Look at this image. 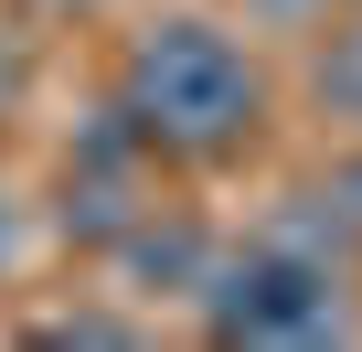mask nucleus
I'll return each instance as SVG.
<instances>
[{"label": "nucleus", "mask_w": 362, "mask_h": 352, "mask_svg": "<svg viewBox=\"0 0 362 352\" xmlns=\"http://www.w3.org/2000/svg\"><path fill=\"white\" fill-rule=\"evenodd\" d=\"M203 331L214 341H330L341 331V267L309 256V246H245L203 278Z\"/></svg>", "instance_id": "f03ea898"}, {"label": "nucleus", "mask_w": 362, "mask_h": 352, "mask_svg": "<svg viewBox=\"0 0 362 352\" xmlns=\"http://www.w3.org/2000/svg\"><path fill=\"white\" fill-rule=\"evenodd\" d=\"M117 118L149 139V160H235L267 128V75L224 22H160L117 64Z\"/></svg>", "instance_id": "f257e3e1"}, {"label": "nucleus", "mask_w": 362, "mask_h": 352, "mask_svg": "<svg viewBox=\"0 0 362 352\" xmlns=\"http://www.w3.org/2000/svg\"><path fill=\"white\" fill-rule=\"evenodd\" d=\"M54 11H107V0H54Z\"/></svg>", "instance_id": "423d86ee"}, {"label": "nucleus", "mask_w": 362, "mask_h": 352, "mask_svg": "<svg viewBox=\"0 0 362 352\" xmlns=\"http://www.w3.org/2000/svg\"><path fill=\"white\" fill-rule=\"evenodd\" d=\"M33 341H128V320H107V310H64V320H43Z\"/></svg>", "instance_id": "20e7f679"}, {"label": "nucleus", "mask_w": 362, "mask_h": 352, "mask_svg": "<svg viewBox=\"0 0 362 352\" xmlns=\"http://www.w3.org/2000/svg\"><path fill=\"white\" fill-rule=\"evenodd\" d=\"M245 11H267V22H320L330 0H245Z\"/></svg>", "instance_id": "39448f33"}, {"label": "nucleus", "mask_w": 362, "mask_h": 352, "mask_svg": "<svg viewBox=\"0 0 362 352\" xmlns=\"http://www.w3.org/2000/svg\"><path fill=\"white\" fill-rule=\"evenodd\" d=\"M320 107L362 118V22H341V33L320 43Z\"/></svg>", "instance_id": "7ed1b4c3"}]
</instances>
